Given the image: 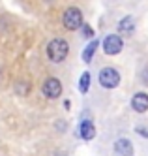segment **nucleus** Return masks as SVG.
Segmentation results:
<instances>
[{"label": "nucleus", "instance_id": "1", "mask_svg": "<svg viewBox=\"0 0 148 156\" xmlns=\"http://www.w3.org/2000/svg\"><path fill=\"white\" fill-rule=\"evenodd\" d=\"M67 51H70L67 41L62 40V38H54L47 45V57H49L51 62H62L67 57Z\"/></svg>", "mask_w": 148, "mask_h": 156}, {"label": "nucleus", "instance_id": "2", "mask_svg": "<svg viewBox=\"0 0 148 156\" xmlns=\"http://www.w3.org/2000/svg\"><path fill=\"white\" fill-rule=\"evenodd\" d=\"M62 23L67 30H77L83 27V13L79 8H67L64 12V17H62Z\"/></svg>", "mask_w": 148, "mask_h": 156}, {"label": "nucleus", "instance_id": "3", "mask_svg": "<svg viewBox=\"0 0 148 156\" xmlns=\"http://www.w3.org/2000/svg\"><path fill=\"white\" fill-rule=\"evenodd\" d=\"M41 92H43L45 98L56 100V98L62 94V83L56 79V77H49V79H45V83L41 87Z\"/></svg>", "mask_w": 148, "mask_h": 156}, {"label": "nucleus", "instance_id": "4", "mask_svg": "<svg viewBox=\"0 0 148 156\" xmlns=\"http://www.w3.org/2000/svg\"><path fill=\"white\" fill-rule=\"evenodd\" d=\"M99 83L105 88H116V85L120 83V73L115 68H103L99 72Z\"/></svg>", "mask_w": 148, "mask_h": 156}, {"label": "nucleus", "instance_id": "5", "mask_svg": "<svg viewBox=\"0 0 148 156\" xmlns=\"http://www.w3.org/2000/svg\"><path fill=\"white\" fill-rule=\"evenodd\" d=\"M122 49H124V41H122L120 36L109 34V36L105 38V41H103V51H105L107 55H118Z\"/></svg>", "mask_w": 148, "mask_h": 156}, {"label": "nucleus", "instance_id": "6", "mask_svg": "<svg viewBox=\"0 0 148 156\" xmlns=\"http://www.w3.org/2000/svg\"><path fill=\"white\" fill-rule=\"evenodd\" d=\"M131 107L137 111V113H144V111H148V94L137 92L133 96V100H131Z\"/></svg>", "mask_w": 148, "mask_h": 156}, {"label": "nucleus", "instance_id": "7", "mask_svg": "<svg viewBox=\"0 0 148 156\" xmlns=\"http://www.w3.org/2000/svg\"><path fill=\"white\" fill-rule=\"evenodd\" d=\"M115 152H116V156H131V152H133L131 141H128V139H118L115 143Z\"/></svg>", "mask_w": 148, "mask_h": 156}, {"label": "nucleus", "instance_id": "8", "mask_svg": "<svg viewBox=\"0 0 148 156\" xmlns=\"http://www.w3.org/2000/svg\"><path fill=\"white\" fill-rule=\"evenodd\" d=\"M81 137L84 139V141H90V139H94V136H96V128H94V124L90 120H83L81 122Z\"/></svg>", "mask_w": 148, "mask_h": 156}, {"label": "nucleus", "instance_id": "9", "mask_svg": "<svg viewBox=\"0 0 148 156\" xmlns=\"http://www.w3.org/2000/svg\"><path fill=\"white\" fill-rule=\"evenodd\" d=\"M96 49H98V41L94 40V41H90V43H88V47L83 51V60H84V62H90V60H92Z\"/></svg>", "mask_w": 148, "mask_h": 156}, {"label": "nucleus", "instance_id": "10", "mask_svg": "<svg viewBox=\"0 0 148 156\" xmlns=\"http://www.w3.org/2000/svg\"><path fill=\"white\" fill-rule=\"evenodd\" d=\"M118 27H120V32H124V34H131L133 32V19L131 17H124Z\"/></svg>", "mask_w": 148, "mask_h": 156}, {"label": "nucleus", "instance_id": "11", "mask_svg": "<svg viewBox=\"0 0 148 156\" xmlns=\"http://www.w3.org/2000/svg\"><path fill=\"white\" fill-rule=\"evenodd\" d=\"M88 88H90V73L84 72V73L81 75V81H79V90H81L83 94H86Z\"/></svg>", "mask_w": 148, "mask_h": 156}, {"label": "nucleus", "instance_id": "12", "mask_svg": "<svg viewBox=\"0 0 148 156\" xmlns=\"http://www.w3.org/2000/svg\"><path fill=\"white\" fill-rule=\"evenodd\" d=\"M15 92H17L19 96H26V94L30 92V85H28V83H25V81L17 83V87H15Z\"/></svg>", "mask_w": 148, "mask_h": 156}, {"label": "nucleus", "instance_id": "13", "mask_svg": "<svg viewBox=\"0 0 148 156\" xmlns=\"http://www.w3.org/2000/svg\"><path fill=\"white\" fill-rule=\"evenodd\" d=\"M83 34H84V36H88V38H90V36H92V34H94V32H92V28H88V25H86V27H84V28H83Z\"/></svg>", "mask_w": 148, "mask_h": 156}, {"label": "nucleus", "instance_id": "14", "mask_svg": "<svg viewBox=\"0 0 148 156\" xmlns=\"http://www.w3.org/2000/svg\"><path fill=\"white\" fill-rule=\"evenodd\" d=\"M137 132L141 133V136H146V137H148V130H144L143 126H139V128H137Z\"/></svg>", "mask_w": 148, "mask_h": 156}]
</instances>
